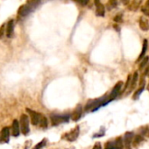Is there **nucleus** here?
<instances>
[{"label": "nucleus", "instance_id": "f257e3e1", "mask_svg": "<svg viewBox=\"0 0 149 149\" xmlns=\"http://www.w3.org/2000/svg\"><path fill=\"white\" fill-rule=\"evenodd\" d=\"M40 3V0H29V1L21 6L19 10V14L22 17L27 16L29 13H31Z\"/></svg>", "mask_w": 149, "mask_h": 149}, {"label": "nucleus", "instance_id": "f03ea898", "mask_svg": "<svg viewBox=\"0 0 149 149\" xmlns=\"http://www.w3.org/2000/svg\"><path fill=\"white\" fill-rule=\"evenodd\" d=\"M20 125H19V128L22 132V133L24 135H27L29 133V118L26 115V114H23L21 115L20 117Z\"/></svg>", "mask_w": 149, "mask_h": 149}, {"label": "nucleus", "instance_id": "7ed1b4c3", "mask_svg": "<svg viewBox=\"0 0 149 149\" xmlns=\"http://www.w3.org/2000/svg\"><path fill=\"white\" fill-rule=\"evenodd\" d=\"M123 148V140L119 137L114 141H108L105 144L104 149H122Z\"/></svg>", "mask_w": 149, "mask_h": 149}, {"label": "nucleus", "instance_id": "20e7f679", "mask_svg": "<svg viewBox=\"0 0 149 149\" xmlns=\"http://www.w3.org/2000/svg\"><path fill=\"white\" fill-rule=\"evenodd\" d=\"M122 85H123V83H122V82H118V83L114 86V88L112 89V91H111L110 96H109L108 98H107V103L112 101L113 99H115V98L117 97V96H118V95L119 94V92H120V90H121V88H122Z\"/></svg>", "mask_w": 149, "mask_h": 149}, {"label": "nucleus", "instance_id": "39448f33", "mask_svg": "<svg viewBox=\"0 0 149 149\" xmlns=\"http://www.w3.org/2000/svg\"><path fill=\"white\" fill-rule=\"evenodd\" d=\"M68 116H60V115H54L51 117V122L53 125H58L61 123L68 122Z\"/></svg>", "mask_w": 149, "mask_h": 149}, {"label": "nucleus", "instance_id": "423d86ee", "mask_svg": "<svg viewBox=\"0 0 149 149\" xmlns=\"http://www.w3.org/2000/svg\"><path fill=\"white\" fill-rule=\"evenodd\" d=\"M27 112L29 113L30 117H31V121H32V124L33 125H39L40 123V118H41V115L36 111H33L30 109H26Z\"/></svg>", "mask_w": 149, "mask_h": 149}, {"label": "nucleus", "instance_id": "0eeeda50", "mask_svg": "<svg viewBox=\"0 0 149 149\" xmlns=\"http://www.w3.org/2000/svg\"><path fill=\"white\" fill-rule=\"evenodd\" d=\"M79 127L77 126L74 130H72L69 133H67L66 136H65V139L68 141H74L76 140L77 138H78V135H79Z\"/></svg>", "mask_w": 149, "mask_h": 149}, {"label": "nucleus", "instance_id": "6e6552de", "mask_svg": "<svg viewBox=\"0 0 149 149\" xmlns=\"http://www.w3.org/2000/svg\"><path fill=\"white\" fill-rule=\"evenodd\" d=\"M82 113H83V111H82V107L80 105H78L76 109L74 110V111L72 112L70 118L73 121H77L81 116H82Z\"/></svg>", "mask_w": 149, "mask_h": 149}, {"label": "nucleus", "instance_id": "1a4fd4ad", "mask_svg": "<svg viewBox=\"0 0 149 149\" xmlns=\"http://www.w3.org/2000/svg\"><path fill=\"white\" fill-rule=\"evenodd\" d=\"M94 2H95L96 7H97V16H100V17L104 16L105 9H104V5L101 4L100 0H94Z\"/></svg>", "mask_w": 149, "mask_h": 149}, {"label": "nucleus", "instance_id": "9d476101", "mask_svg": "<svg viewBox=\"0 0 149 149\" xmlns=\"http://www.w3.org/2000/svg\"><path fill=\"white\" fill-rule=\"evenodd\" d=\"M0 139H1L3 142L7 143L9 141V138H10V129L9 127H4L1 131V133H0Z\"/></svg>", "mask_w": 149, "mask_h": 149}, {"label": "nucleus", "instance_id": "9b49d317", "mask_svg": "<svg viewBox=\"0 0 149 149\" xmlns=\"http://www.w3.org/2000/svg\"><path fill=\"white\" fill-rule=\"evenodd\" d=\"M14 33V20L11 19L6 26V35L8 38H12Z\"/></svg>", "mask_w": 149, "mask_h": 149}, {"label": "nucleus", "instance_id": "f8f14e48", "mask_svg": "<svg viewBox=\"0 0 149 149\" xmlns=\"http://www.w3.org/2000/svg\"><path fill=\"white\" fill-rule=\"evenodd\" d=\"M139 27L142 31H148L149 30V22L146 17H141L139 21Z\"/></svg>", "mask_w": 149, "mask_h": 149}, {"label": "nucleus", "instance_id": "ddd939ff", "mask_svg": "<svg viewBox=\"0 0 149 149\" xmlns=\"http://www.w3.org/2000/svg\"><path fill=\"white\" fill-rule=\"evenodd\" d=\"M12 130H13V135L14 137H18L20 132V128H19V124L18 120H13V125H12Z\"/></svg>", "mask_w": 149, "mask_h": 149}, {"label": "nucleus", "instance_id": "4468645a", "mask_svg": "<svg viewBox=\"0 0 149 149\" xmlns=\"http://www.w3.org/2000/svg\"><path fill=\"white\" fill-rule=\"evenodd\" d=\"M132 138H133V133L132 132H126L125 134V138H124V143L125 144L126 147L129 148L131 142L132 141Z\"/></svg>", "mask_w": 149, "mask_h": 149}, {"label": "nucleus", "instance_id": "2eb2a0df", "mask_svg": "<svg viewBox=\"0 0 149 149\" xmlns=\"http://www.w3.org/2000/svg\"><path fill=\"white\" fill-rule=\"evenodd\" d=\"M138 78H139V74L138 72L136 71L134 74H133V76L132 77V81H131V84H130V91H132L135 86L137 85V82H138Z\"/></svg>", "mask_w": 149, "mask_h": 149}, {"label": "nucleus", "instance_id": "dca6fc26", "mask_svg": "<svg viewBox=\"0 0 149 149\" xmlns=\"http://www.w3.org/2000/svg\"><path fill=\"white\" fill-rule=\"evenodd\" d=\"M146 49H147V40H144V41H143V47H142V51H141V53H140V54H139V60H142L144 57H145V54H146Z\"/></svg>", "mask_w": 149, "mask_h": 149}, {"label": "nucleus", "instance_id": "f3484780", "mask_svg": "<svg viewBox=\"0 0 149 149\" xmlns=\"http://www.w3.org/2000/svg\"><path fill=\"white\" fill-rule=\"evenodd\" d=\"M39 125H40L41 128H47V118L44 117V116H41Z\"/></svg>", "mask_w": 149, "mask_h": 149}, {"label": "nucleus", "instance_id": "a211bd4d", "mask_svg": "<svg viewBox=\"0 0 149 149\" xmlns=\"http://www.w3.org/2000/svg\"><path fill=\"white\" fill-rule=\"evenodd\" d=\"M143 140H144V139H143V137H142L141 135H138V136H136V137H135V139H133V146H139V145Z\"/></svg>", "mask_w": 149, "mask_h": 149}, {"label": "nucleus", "instance_id": "6ab92c4d", "mask_svg": "<svg viewBox=\"0 0 149 149\" xmlns=\"http://www.w3.org/2000/svg\"><path fill=\"white\" fill-rule=\"evenodd\" d=\"M46 144H47V139H42L40 143H38L33 149H40V148H43V147L46 146Z\"/></svg>", "mask_w": 149, "mask_h": 149}, {"label": "nucleus", "instance_id": "aec40b11", "mask_svg": "<svg viewBox=\"0 0 149 149\" xmlns=\"http://www.w3.org/2000/svg\"><path fill=\"white\" fill-rule=\"evenodd\" d=\"M148 61H149V58L147 57V56H145L144 58H143V60H142V61L140 62V64H139V69H142V68H144L146 65H147V62H148Z\"/></svg>", "mask_w": 149, "mask_h": 149}, {"label": "nucleus", "instance_id": "412c9836", "mask_svg": "<svg viewBox=\"0 0 149 149\" xmlns=\"http://www.w3.org/2000/svg\"><path fill=\"white\" fill-rule=\"evenodd\" d=\"M144 88H145V87H139V90L134 93V95H133V97H132V98H133L134 100H136V99H138V98H139V95L142 93V91H143Z\"/></svg>", "mask_w": 149, "mask_h": 149}, {"label": "nucleus", "instance_id": "4be33fe9", "mask_svg": "<svg viewBox=\"0 0 149 149\" xmlns=\"http://www.w3.org/2000/svg\"><path fill=\"white\" fill-rule=\"evenodd\" d=\"M108 5H109V8H115L118 6V1L117 0H110Z\"/></svg>", "mask_w": 149, "mask_h": 149}, {"label": "nucleus", "instance_id": "5701e85b", "mask_svg": "<svg viewBox=\"0 0 149 149\" xmlns=\"http://www.w3.org/2000/svg\"><path fill=\"white\" fill-rule=\"evenodd\" d=\"M76 1L78 2L81 6H86L89 3L90 0H76Z\"/></svg>", "mask_w": 149, "mask_h": 149}, {"label": "nucleus", "instance_id": "b1692460", "mask_svg": "<svg viewBox=\"0 0 149 149\" xmlns=\"http://www.w3.org/2000/svg\"><path fill=\"white\" fill-rule=\"evenodd\" d=\"M142 9H144L145 11H146V12H148V13H149V0H147V1L146 2L145 6L142 7Z\"/></svg>", "mask_w": 149, "mask_h": 149}, {"label": "nucleus", "instance_id": "393cba45", "mask_svg": "<svg viewBox=\"0 0 149 149\" xmlns=\"http://www.w3.org/2000/svg\"><path fill=\"white\" fill-rule=\"evenodd\" d=\"M114 20L116 22H122V15L119 14V15H117L115 18H114Z\"/></svg>", "mask_w": 149, "mask_h": 149}, {"label": "nucleus", "instance_id": "a878e982", "mask_svg": "<svg viewBox=\"0 0 149 149\" xmlns=\"http://www.w3.org/2000/svg\"><path fill=\"white\" fill-rule=\"evenodd\" d=\"M144 74H145V76H146V77H149V65L146 67V70H145Z\"/></svg>", "mask_w": 149, "mask_h": 149}, {"label": "nucleus", "instance_id": "bb28decb", "mask_svg": "<svg viewBox=\"0 0 149 149\" xmlns=\"http://www.w3.org/2000/svg\"><path fill=\"white\" fill-rule=\"evenodd\" d=\"M93 149H101V145H100V143H96L95 146H94V147H93Z\"/></svg>", "mask_w": 149, "mask_h": 149}, {"label": "nucleus", "instance_id": "cd10ccee", "mask_svg": "<svg viewBox=\"0 0 149 149\" xmlns=\"http://www.w3.org/2000/svg\"><path fill=\"white\" fill-rule=\"evenodd\" d=\"M4 30H5V26H3L1 28H0V38H1L4 34Z\"/></svg>", "mask_w": 149, "mask_h": 149}, {"label": "nucleus", "instance_id": "c85d7f7f", "mask_svg": "<svg viewBox=\"0 0 149 149\" xmlns=\"http://www.w3.org/2000/svg\"><path fill=\"white\" fill-rule=\"evenodd\" d=\"M121 2L123 3V5L127 6L129 4V2H130V0H121Z\"/></svg>", "mask_w": 149, "mask_h": 149}, {"label": "nucleus", "instance_id": "c756f323", "mask_svg": "<svg viewBox=\"0 0 149 149\" xmlns=\"http://www.w3.org/2000/svg\"><path fill=\"white\" fill-rule=\"evenodd\" d=\"M147 90H148V91H149V84H148V86H147Z\"/></svg>", "mask_w": 149, "mask_h": 149}, {"label": "nucleus", "instance_id": "7c9ffc66", "mask_svg": "<svg viewBox=\"0 0 149 149\" xmlns=\"http://www.w3.org/2000/svg\"><path fill=\"white\" fill-rule=\"evenodd\" d=\"M147 134H148V137H149V132H147Z\"/></svg>", "mask_w": 149, "mask_h": 149}]
</instances>
